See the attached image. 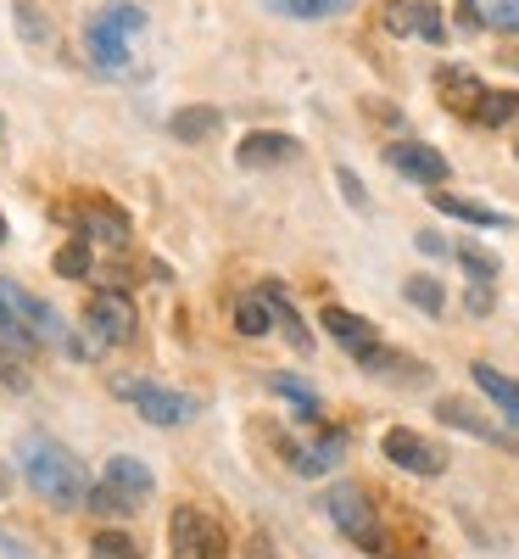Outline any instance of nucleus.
Wrapping results in <instances>:
<instances>
[{
  "label": "nucleus",
  "mask_w": 519,
  "mask_h": 559,
  "mask_svg": "<svg viewBox=\"0 0 519 559\" xmlns=\"http://www.w3.org/2000/svg\"><path fill=\"white\" fill-rule=\"evenodd\" d=\"M168 543H173V559H224V526L207 521L202 509H191V503L173 509Z\"/></svg>",
  "instance_id": "423d86ee"
},
{
  "label": "nucleus",
  "mask_w": 519,
  "mask_h": 559,
  "mask_svg": "<svg viewBox=\"0 0 519 559\" xmlns=\"http://www.w3.org/2000/svg\"><path fill=\"white\" fill-rule=\"evenodd\" d=\"M274 12H286V17H336V12H347L352 0H268Z\"/></svg>",
  "instance_id": "5701e85b"
},
{
  "label": "nucleus",
  "mask_w": 519,
  "mask_h": 559,
  "mask_svg": "<svg viewBox=\"0 0 519 559\" xmlns=\"http://www.w3.org/2000/svg\"><path fill=\"white\" fill-rule=\"evenodd\" d=\"M263 548H268V543H263V537H257V543H252V559H268V554H263Z\"/></svg>",
  "instance_id": "473e14b6"
},
{
  "label": "nucleus",
  "mask_w": 519,
  "mask_h": 559,
  "mask_svg": "<svg viewBox=\"0 0 519 559\" xmlns=\"http://www.w3.org/2000/svg\"><path fill=\"white\" fill-rule=\"evenodd\" d=\"M431 207L447 213V218L475 224V229H508V213H497V207H486V202H469V197H452V191H431Z\"/></svg>",
  "instance_id": "ddd939ff"
},
{
  "label": "nucleus",
  "mask_w": 519,
  "mask_h": 559,
  "mask_svg": "<svg viewBox=\"0 0 519 559\" xmlns=\"http://www.w3.org/2000/svg\"><path fill=\"white\" fill-rule=\"evenodd\" d=\"M469 376H475V386L492 397V408L508 419V426H519V386L503 376V369H492V364H469Z\"/></svg>",
  "instance_id": "dca6fc26"
},
{
  "label": "nucleus",
  "mask_w": 519,
  "mask_h": 559,
  "mask_svg": "<svg viewBox=\"0 0 519 559\" xmlns=\"http://www.w3.org/2000/svg\"><path fill=\"white\" fill-rule=\"evenodd\" d=\"M452 258H458L469 274H475V280H486V286L497 280V258H492V252H481L475 241H458V247H452Z\"/></svg>",
  "instance_id": "bb28decb"
},
{
  "label": "nucleus",
  "mask_w": 519,
  "mask_h": 559,
  "mask_svg": "<svg viewBox=\"0 0 519 559\" xmlns=\"http://www.w3.org/2000/svg\"><path fill=\"white\" fill-rule=\"evenodd\" d=\"M274 324H279V313H274L268 286H263L257 297H241V302H234V331H241V336H268Z\"/></svg>",
  "instance_id": "f3484780"
},
{
  "label": "nucleus",
  "mask_w": 519,
  "mask_h": 559,
  "mask_svg": "<svg viewBox=\"0 0 519 559\" xmlns=\"http://www.w3.org/2000/svg\"><path fill=\"white\" fill-rule=\"evenodd\" d=\"M89 263H96V247H89V236H73V241L57 252V274H62V280H84Z\"/></svg>",
  "instance_id": "412c9836"
},
{
  "label": "nucleus",
  "mask_w": 519,
  "mask_h": 559,
  "mask_svg": "<svg viewBox=\"0 0 519 559\" xmlns=\"http://www.w3.org/2000/svg\"><path fill=\"white\" fill-rule=\"evenodd\" d=\"M140 28H146V12L129 7V0H112V7H101L96 17H89V28H84L89 62L107 68V73H123V68H129V39H134Z\"/></svg>",
  "instance_id": "7ed1b4c3"
},
{
  "label": "nucleus",
  "mask_w": 519,
  "mask_h": 559,
  "mask_svg": "<svg viewBox=\"0 0 519 559\" xmlns=\"http://www.w3.org/2000/svg\"><path fill=\"white\" fill-rule=\"evenodd\" d=\"M168 129L179 134V146H196V140H207V134L224 129V112L218 107H184V112H173Z\"/></svg>",
  "instance_id": "a211bd4d"
},
{
  "label": "nucleus",
  "mask_w": 519,
  "mask_h": 559,
  "mask_svg": "<svg viewBox=\"0 0 519 559\" xmlns=\"http://www.w3.org/2000/svg\"><path fill=\"white\" fill-rule=\"evenodd\" d=\"M519 112V96H514V90H486V102H481V112H475V123H508Z\"/></svg>",
  "instance_id": "b1692460"
},
{
  "label": "nucleus",
  "mask_w": 519,
  "mask_h": 559,
  "mask_svg": "<svg viewBox=\"0 0 519 559\" xmlns=\"http://www.w3.org/2000/svg\"><path fill=\"white\" fill-rule=\"evenodd\" d=\"M123 342H134V302L118 286H101L96 297H89V308H84V336L73 342V353L96 358V353L123 347Z\"/></svg>",
  "instance_id": "20e7f679"
},
{
  "label": "nucleus",
  "mask_w": 519,
  "mask_h": 559,
  "mask_svg": "<svg viewBox=\"0 0 519 559\" xmlns=\"http://www.w3.org/2000/svg\"><path fill=\"white\" fill-rule=\"evenodd\" d=\"M481 23H492L503 34H519V0H492V7H481Z\"/></svg>",
  "instance_id": "cd10ccee"
},
{
  "label": "nucleus",
  "mask_w": 519,
  "mask_h": 559,
  "mask_svg": "<svg viewBox=\"0 0 519 559\" xmlns=\"http://www.w3.org/2000/svg\"><path fill=\"white\" fill-rule=\"evenodd\" d=\"M324 515L341 526L347 543L369 548V554H386V526H381V509H374V498L363 487H329L324 498Z\"/></svg>",
  "instance_id": "39448f33"
},
{
  "label": "nucleus",
  "mask_w": 519,
  "mask_h": 559,
  "mask_svg": "<svg viewBox=\"0 0 519 559\" xmlns=\"http://www.w3.org/2000/svg\"><path fill=\"white\" fill-rule=\"evenodd\" d=\"M402 297H408L413 308H424V313H442V308H447V292L436 286L431 274H413L408 286H402Z\"/></svg>",
  "instance_id": "4be33fe9"
},
{
  "label": "nucleus",
  "mask_w": 519,
  "mask_h": 559,
  "mask_svg": "<svg viewBox=\"0 0 519 559\" xmlns=\"http://www.w3.org/2000/svg\"><path fill=\"white\" fill-rule=\"evenodd\" d=\"M17 464H23V481L45 498V503H57V509H84L89 503V471H84V459L57 442V437H45V431H28L17 442Z\"/></svg>",
  "instance_id": "f257e3e1"
},
{
  "label": "nucleus",
  "mask_w": 519,
  "mask_h": 559,
  "mask_svg": "<svg viewBox=\"0 0 519 559\" xmlns=\"http://www.w3.org/2000/svg\"><path fill=\"white\" fill-rule=\"evenodd\" d=\"M62 218L79 224V236H96V241H107V247H123V241H129V218H123L112 202H101V197H79V202H68Z\"/></svg>",
  "instance_id": "1a4fd4ad"
},
{
  "label": "nucleus",
  "mask_w": 519,
  "mask_h": 559,
  "mask_svg": "<svg viewBox=\"0 0 519 559\" xmlns=\"http://www.w3.org/2000/svg\"><path fill=\"white\" fill-rule=\"evenodd\" d=\"M118 392L134 403V414H146L152 426H184V419L196 414V397L168 392V386H152V381H118Z\"/></svg>",
  "instance_id": "6e6552de"
},
{
  "label": "nucleus",
  "mask_w": 519,
  "mask_h": 559,
  "mask_svg": "<svg viewBox=\"0 0 519 559\" xmlns=\"http://www.w3.org/2000/svg\"><path fill=\"white\" fill-rule=\"evenodd\" d=\"M89 559H146V554H140V543L123 537V532H101L89 543Z\"/></svg>",
  "instance_id": "a878e982"
},
{
  "label": "nucleus",
  "mask_w": 519,
  "mask_h": 559,
  "mask_svg": "<svg viewBox=\"0 0 519 559\" xmlns=\"http://www.w3.org/2000/svg\"><path fill=\"white\" fill-rule=\"evenodd\" d=\"M492 308V292H486V280H475V286H469V313H486Z\"/></svg>",
  "instance_id": "7c9ffc66"
},
{
  "label": "nucleus",
  "mask_w": 519,
  "mask_h": 559,
  "mask_svg": "<svg viewBox=\"0 0 519 559\" xmlns=\"http://www.w3.org/2000/svg\"><path fill=\"white\" fill-rule=\"evenodd\" d=\"M436 90H442V102H447L452 112H463V118H475L481 102H486V84H481L475 73H463V68H442V73H436Z\"/></svg>",
  "instance_id": "f8f14e48"
},
{
  "label": "nucleus",
  "mask_w": 519,
  "mask_h": 559,
  "mask_svg": "<svg viewBox=\"0 0 519 559\" xmlns=\"http://www.w3.org/2000/svg\"><path fill=\"white\" fill-rule=\"evenodd\" d=\"M268 392H279V397H291L302 419H318V397H313V392H307V386H302L297 376H274V381H268Z\"/></svg>",
  "instance_id": "393cba45"
},
{
  "label": "nucleus",
  "mask_w": 519,
  "mask_h": 559,
  "mask_svg": "<svg viewBox=\"0 0 519 559\" xmlns=\"http://www.w3.org/2000/svg\"><path fill=\"white\" fill-rule=\"evenodd\" d=\"M152 492H157V476L146 471V464L129 459V453H112L101 481L89 487L84 509H89V515H101V521H129V515H140V509L152 503Z\"/></svg>",
  "instance_id": "f03ea898"
},
{
  "label": "nucleus",
  "mask_w": 519,
  "mask_h": 559,
  "mask_svg": "<svg viewBox=\"0 0 519 559\" xmlns=\"http://www.w3.org/2000/svg\"><path fill=\"white\" fill-rule=\"evenodd\" d=\"M297 152H302V146H297L291 134H263V129H257V134H246V140H241V163H246V168H274V163H291Z\"/></svg>",
  "instance_id": "4468645a"
},
{
  "label": "nucleus",
  "mask_w": 519,
  "mask_h": 559,
  "mask_svg": "<svg viewBox=\"0 0 519 559\" xmlns=\"http://www.w3.org/2000/svg\"><path fill=\"white\" fill-rule=\"evenodd\" d=\"M336 179H341V191H347V202H352V207L363 213V207H369V197H363V179H358L352 168H336Z\"/></svg>",
  "instance_id": "c85d7f7f"
},
{
  "label": "nucleus",
  "mask_w": 519,
  "mask_h": 559,
  "mask_svg": "<svg viewBox=\"0 0 519 559\" xmlns=\"http://www.w3.org/2000/svg\"><path fill=\"white\" fill-rule=\"evenodd\" d=\"M318 324H324V331L336 336V342L363 364V369H369V358H374V353H381V336H374V324H369V319H358V313H347V308H336V302H329V308L318 313Z\"/></svg>",
  "instance_id": "9d476101"
},
{
  "label": "nucleus",
  "mask_w": 519,
  "mask_h": 559,
  "mask_svg": "<svg viewBox=\"0 0 519 559\" xmlns=\"http://www.w3.org/2000/svg\"><path fill=\"white\" fill-rule=\"evenodd\" d=\"M0 129H7V123H0Z\"/></svg>",
  "instance_id": "72a5a7b5"
},
{
  "label": "nucleus",
  "mask_w": 519,
  "mask_h": 559,
  "mask_svg": "<svg viewBox=\"0 0 519 559\" xmlns=\"http://www.w3.org/2000/svg\"><path fill=\"white\" fill-rule=\"evenodd\" d=\"M0 376H7L12 386H28V376H23V358H17L12 347H0Z\"/></svg>",
  "instance_id": "c756f323"
},
{
  "label": "nucleus",
  "mask_w": 519,
  "mask_h": 559,
  "mask_svg": "<svg viewBox=\"0 0 519 559\" xmlns=\"http://www.w3.org/2000/svg\"><path fill=\"white\" fill-rule=\"evenodd\" d=\"M0 347H12L17 358L39 347V342L28 336V324L17 319V308H12V292H7V280H0Z\"/></svg>",
  "instance_id": "6ab92c4d"
},
{
  "label": "nucleus",
  "mask_w": 519,
  "mask_h": 559,
  "mask_svg": "<svg viewBox=\"0 0 519 559\" xmlns=\"http://www.w3.org/2000/svg\"><path fill=\"white\" fill-rule=\"evenodd\" d=\"M7 492H12V471L0 464V503H7Z\"/></svg>",
  "instance_id": "2f4dec72"
},
{
  "label": "nucleus",
  "mask_w": 519,
  "mask_h": 559,
  "mask_svg": "<svg viewBox=\"0 0 519 559\" xmlns=\"http://www.w3.org/2000/svg\"><path fill=\"white\" fill-rule=\"evenodd\" d=\"M386 163L419 185H442L447 179V157L436 146H424V140H397V146H386Z\"/></svg>",
  "instance_id": "9b49d317"
},
{
  "label": "nucleus",
  "mask_w": 519,
  "mask_h": 559,
  "mask_svg": "<svg viewBox=\"0 0 519 559\" xmlns=\"http://www.w3.org/2000/svg\"><path fill=\"white\" fill-rule=\"evenodd\" d=\"M381 453L397 464V471H408V476H442V471H447V453H442L431 437L408 431V426H391V431L381 437Z\"/></svg>",
  "instance_id": "0eeeda50"
},
{
  "label": "nucleus",
  "mask_w": 519,
  "mask_h": 559,
  "mask_svg": "<svg viewBox=\"0 0 519 559\" xmlns=\"http://www.w3.org/2000/svg\"><path fill=\"white\" fill-rule=\"evenodd\" d=\"M297 471L302 476H324V471H336L341 464V437H324V442H307V448H297Z\"/></svg>",
  "instance_id": "aec40b11"
},
{
  "label": "nucleus",
  "mask_w": 519,
  "mask_h": 559,
  "mask_svg": "<svg viewBox=\"0 0 519 559\" xmlns=\"http://www.w3.org/2000/svg\"><path fill=\"white\" fill-rule=\"evenodd\" d=\"M391 28H397V34H419V39H431V45L447 39V23H442V12L431 7V0H413V7H391Z\"/></svg>",
  "instance_id": "2eb2a0df"
}]
</instances>
